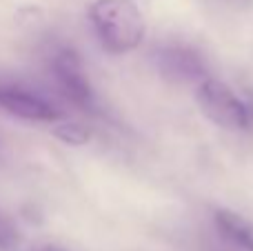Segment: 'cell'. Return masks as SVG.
<instances>
[{"label": "cell", "instance_id": "obj_1", "mask_svg": "<svg viewBox=\"0 0 253 251\" xmlns=\"http://www.w3.org/2000/svg\"><path fill=\"white\" fill-rule=\"evenodd\" d=\"M87 13L102 49L114 56L135 51L147 36L144 13L133 0H91Z\"/></svg>", "mask_w": 253, "mask_h": 251}, {"label": "cell", "instance_id": "obj_2", "mask_svg": "<svg viewBox=\"0 0 253 251\" xmlns=\"http://www.w3.org/2000/svg\"><path fill=\"white\" fill-rule=\"evenodd\" d=\"M196 102L215 127L227 131L253 129V107L224 80L211 76L202 78L196 89Z\"/></svg>", "mask_w": 253, "mask_h": 251}, {"label": "cell", "instance_id": "obj_3", "mask_svg": "<svg viewBox=\"0 0 253 251\" xmlns=\"http://www.w3.org/2000/svg\"><path fill=\"white\" fill-rule=\"evenodd\" d=\"M49 71H51L53 84L65 100H69L71 105L83 111H96V91H93V84L83 65V58L74 49L60 47L58 51H53Z\"/></svg>", "mask_w": 253, "mask_h": 251}, {"label": "cell", "instance_id": "obj_4", "mask_svg": "<svg viewBox=\"0 0 253 251\" xmlns=\"http://www.w3.org/2000/svg\"><path fill=\"white\" fill-rule=\"evenodd\" d=\"M0 111L25 123H60L62 109L29 87L0 80Z\"/></svg>", "mask_w": 253, "mask_h": 251}, {"label": "cell", "instance_id": "obj_5", "mask_svg": "<svg viewBox=\"0 0 253 251\" xmlns=\"http://www.w3.org/2000/svg\"><path fill=\"white\" fill-rule=\"evenodd\" d=\"M156 65L165 78L173 83H200L207 78L205 58L187 44H167L156 53Z\"/></svg>", "mask_w": 253, "mask_h": 251}, {"label": "cell", "instance_id": "obj_6", "mask_svg": "<svg viewBox=\"0 0 253 251\" xmlns=\"http://www.w3.org/2000/svg\"><path fill=\"white\" fill-rule=\"evenodd\" d=\"M213 222L224 238H229L238 247L253 251V220L231 209H215Z\"/></svg>", "mask_w": 253, "mask_h": 251}, {"label": "cell", "instance_id": "obj_7", "mask_svg": "<svg viewBox=\"0 0 253 251\" xmlns=\"http://www.w3.org/2000/svg\"><path fill=\"white\" fill-rule=\"evenodd\" d=\"M20 243V231L7 211L0 209V249H13Z\"/></svg>", "mask_w": 253, "mask_h": 251}, {"label": "cell", "instance_id": "obj_8", "mask_svg": "<svg viewBox=\"0 0 253 251\" xmlns=\"http://www.w3.org/2000/svg\"><path fill=\"white\" fill-rule=\"evenodd\" d=\"M56 136L60 140H65L67 145H84L89 140V131L80 125L74 123H65V125H58L56 127Z\"/></svg>", "mask_w": 253, "mask_h": 251}, {"label": "cell", "instance_id": "obj_9", "mask_svg": "<svg viewBox=\"0 0 253 251\" xmlns=\"http://www.w3.org/2000/svg\"><path fill=\"white\" fill-rule=\"evenodd\" d=\"M34 251H67V249L58 247V245H40V247H36Z\"/></svg>", "mask_w": 253, "mask_h": 251}]
</instances>
